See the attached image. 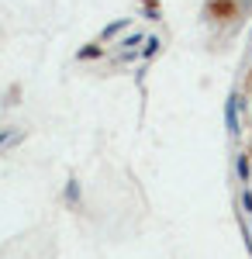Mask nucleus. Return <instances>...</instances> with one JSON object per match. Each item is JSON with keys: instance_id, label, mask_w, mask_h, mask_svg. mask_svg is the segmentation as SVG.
<instances>
[{"instance_id": "obj_5", "label": "nucleus", "mask_w": 252, "mask_h": 259, "mask_svg": "<svg viewBox=\"0 0 252 259\" xmlns=\"http://www.w3.org/2000/svg\"><path fill=\"white\" fill-rule=\"evenodd\" d=\"M100 56H104V45H100V41H90V45H83L76 52L79 62H94V59H100Z\"/></svg>"}, {"instance_id": "obj_7", "label": "nucleus", "mask_w": 252, "mask_h": 259, "mask_svg": "<svg viewBox=\"0 0 252 259\" xmlns=\"http://www.w3.org/2000/svg\"><path fill=\"white\" fill-rule=\"evenodd\" d=\"M159 49H162V38H155V35H149V38H145V45L138 49V56H142V59L149 62V59H155V56H159Z\"/></svg>"}, {"instance_id": "obj_3", "label": "nucleus", "mask_w": 252, "mask_h": 259, "mask_svg": "<svg viewBox=\"0 0 252 259\" xmlns=\"http://www.w3.org/2000/svg\"><path fill=\"white\" fill-rule=\"evenodd\" d=\"M235 177H238L242 187L252 183V152H238V156H235Z\"/></svg>"}, {"instance_id": "obj_8", "label": "nucleus", "mask_w": 252, "mask_h": 259, "mask_svg": "<svg viewBox=\"0 0 252 259\" xmlns=\"http://www.w3.org/2000/svg\"><path fill=\"white\" fill-rule=\"evenodd\" d=\"M18 142H21L18 128H0V152H4V149H11V145H18Z\"/></svg>"}, {"instance_id": "obj_6", "label": "nucleus", "mask_w": 252, "mask_h": 259, "mask_svg": "<svg viewBox=\"0 0 252 259\" xmlns=\"http://www.w3.org/2000/svg\"><path fill=\"white\" fill-rule=\"evenodd\" d=\"M128 24H132V18H117L114 24H107V28L100 31V41H111V38H117V35H121V31H124Z\"/></svg>"}, {"instance_id": "obj_2", "label": "nucleus", "mask_w": 252, "mask_h": 259, "mask_svg": "<svg viewBox=\"0 0 252 259\" xmlns=\"http://www.w3.org/2000/svg\"><path fill=\"white\" fill-rule=\"evenodd\" d=\"M242 107H245V97H242L238 90L228 94V100H225V128H228L232 139L242 135Z\"/></svg>"}, {"instance_id": "obj_4", "label": "nucleus", "mask_w": 252, "mask_h": 259, "mask_svg": "<svg viewBox=\"0 0 252 259\" xmlns=\"http://www.w3.org/2000/svg\"><path fill=\"white\" fill-rule=\"evenodd\" d=\"M62 200H66L69 207H79V204H83V187H79V180H76V177H69V180H66Z\"/></svg>"}, {"instance_id": "obj_9", "label": "nucleus", "mask_w": 252, "mask_h": 259, "mask_svg": "<svg viewBox=\"0 0 252 259\" xmlns=\"http://www.w3.org/2000/svg\"><path fill=\"white\" fill-rule=\"evenodd\" d=\"M145 38H149V35H142V31H135V35H124V38L117 41V49H142V45H145Z\"/></svg>"}, {"instance_id": "obj_1", "label": "nucleus", "mask_w": 252, "mask_h": 259, "mask_svg": "<svg viewBox=\"0 0 252 259\" xmlns=\"http://www.w3.org/2000/svg\"><path fill=\"white\" fill-rule=\"evenodd\" d=\"M242 4L238 0H207L204 4V21H211V24H218V21H235L242 18Z\"/></svg>"}, {"instance_id": "obj_11", "label": "nucleus", "mask_w": 252, "mask_h": 259, "mask_svg": "<svg viewBox=\"0 0 252 259\" xmlns=\"http://www.w3.org/2000/svg\"><path fill=\"white\" fill-rule=\"evenodd\" d=\"M142 7H145V18H149V21L162 18V14H159V7H155V0H142Z\"/></svg>"}, {"instance_id": "obj_10", "label": "nucleus", "mask_w": 252, "mask_h": 259, "mask_svg": "<svg viewBox=\"0 0 252 259\" xmlns=\"http://www.w3.org/2000/svg\"><path fill=\"white\" fill-rule=\"evenodd\" d=\"M238 204H242V211L252 214V187H242V194H238Z\"/></svg>"}]
</instances>
